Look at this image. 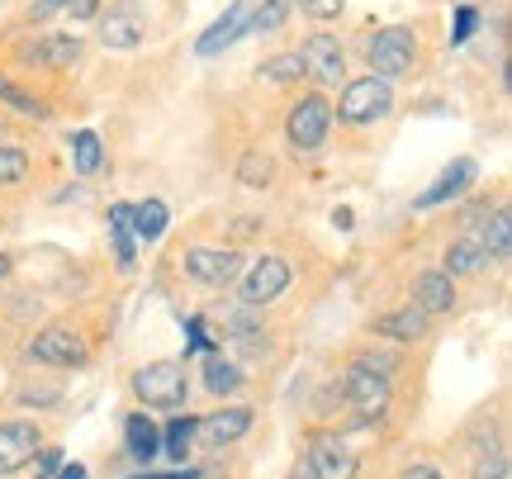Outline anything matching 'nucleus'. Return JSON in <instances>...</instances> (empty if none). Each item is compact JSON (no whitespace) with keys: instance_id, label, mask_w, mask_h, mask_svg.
<instances>
[{"instance_id":"obj_34","label":"nucleus","mask_w":512,"mask_h":479,"mask_svg":"<svg viewBox=\"0 0 512 479\" xmlns=\"http://www.w3.org/2000/svg\"><path fill=\"white\" fill-rule=\"evenodd\" d=\"M351 366L375 370V375H384V380H394V375H399V356H394V351H380V347H366V351L351 356Z\"/></svg>"},{"instance_id":"obj_13","label":"nucleus","mask_w":512,"mask_h":479,"mask_svg":"<svg viewBox=\"0 0 512 479\" xmlns=\"http://www.w3.org/2000/svg\"><path fill=\"white\" fill-rule=\"evenodd\" d=\"M38 446H43V427H38L34 418H10V423H0V475L29 470L38 456Z\"/></svg>"},{"instance_id":"obj_22","label":"nucleus","mask_w":512,"mask_h":479,"mask_svg":"<svg viewBox=\"0 0 512 479\" xmlns=\"http://www.w3.org/2000/svg\"><path fill=\"white\" fill-rule=\"evenodd\" d=\"M475 238H479V247H484L494 261H508L512 257V209H508V200L494 204V214L475 228Z\"/></svg>"},{"instance_id":"obj_28","label":"nucleus","mask_w":512,"mask_h":479,"mask_svg":"<svg viewBox=\"0 0 512 479\" xmlns=\"http://www.w3.org/2000/svg\"><path fill=\"white\" fill-rule=\"evenodd\" d=\"M72 162L81 176H95V171L105 166V143H100V133H91V129L72 133Z\"/></svg>"},{"instance_id":"obj_27","label":"nucleus","mask_w":512,"mask_h":479,"mask_svg":"<svg viewBox=\"0 0 512 479\" xmlns=\"http://www.w3.org/2000/svg\"><path fill=\"white\" fill-rule=\"evenodd\" d=\"M256 76L266 81V86H299L304 81V62H299V53H275V57H266L261 67H256Z\"/></svg>"},{"instance_id":"obj_43","label":"nucleus","mask_w":512,"mask_h":479,"mask_svg":"<svg viewBox=\"0 0 512 479\" xmlns=\"http://www.w3.org/2000/svg\"><path fill=\"white\" fill-rule=\"evenodd\" d=\"M399 479H446V475H441L437 465H427V461H418V465H408V470H403V475H399Z\"/></svg>"},{"instance_id":"obj_3","label":"nucleus","mask_w":512,"mask_h":479,"mask_svg":"<svg viewBox=\"0 0 512 479\" xmlns=\"http://www.w3.org/2000/svg\"><path fill=\"white\" fill-rule=\"evenodd\" d=\"M133 399L138 408H185L190 404V370L185 361H147L133 370Z\"/></svg>"},{"instance_id":"obj_36","label":"nucleus","mask_w":512,"mask_h":479,"mask_svg":"<svg viewBox=\"0 0 512 479\" xmlns=\"http://www.w3.org/2000/svg\"><path fill=\"white\" fill-rule=\"evenodd\" d=\"M15 399L24 408H57V404H62V389H57V385H19Z\"/></svg>"},{"instance_id":"obj_29","label":"nucleus","mask_w":512,"mask_h":479,"mask_svg":"<svg viewBox=\"0 0 512 479\" xmlns=\"http://www.w3.org/2000/svg\"><path fill=\"white\" fill-rule=\"evenodd\" d=\"M166 223H171V214H166V204H162V200L133 204V233H138L143 242H157V238H162Z\"/></svg>"},{"instance_id":"obj_44","label":"nucleus","mask_w":512,"mask_h":479,"mask_svg":"<svg viewBox=\"0 0 512 479\" xmlns=\"http://www.w3.org/2000/svg\"><path fill=\"white\" fill-rule=\"evenodd\" d=\"M128 479H200V470H143V475H128Z\"/></svg>"},{"instance_id":"obj_25","label":"nucleus","mask_w":512,"mask_h":479,"mask_svg":"<svg viewBox=\"0 0 512 479\" xmlns=\"http://www.w3.org/2000/svg\"><path fill=\"white\" fill-rule=\"evenodd\" d=\"M275 181V157L266 148H242L238 152V185L247 190H266Z\"/></svg>"},{"instance_id":"obj_24","label":"nucleus","mask_w":512,"mask_h":479,"mask_svg":"<svg viewBox=\"0 0 512 479\" xmlns=\"http://www.w3.org/2000/svg\"><path fill=\"white\" fill-rule=\"evenodd\" d=\"M195 427H200L195 413H181V418H171V423L162 427V461L185 465V456L195 451Z\"/></svg>"},{"instance_id":"obj_37","label":"nucleus","mask_w":512,"mask_h":479,"mask_svg":"<svg viewBox=\"0 0 512 479\" xmlns=\"http://www.w3.org/2000/svg\"><path fill=\"white\" fill-rule=\"evenodd\" d=\"M479 29V10L475 5H456V19H451V48H465Z\"/></svg>"},{"instance_id":"obj_35","label":"nucleus","mask_w":512,"mask_h":479,"mask_svg":"<svg viewBox=\"0 0 512 479\" xmlns=\"http://www.w3.org/2000/svg\"><path fill=\"white\" fill-rule=\"evenodd\" d=\"M470 479H512V461L508 451L498 446V451H479L475 470H470Z\"/></svg>"},{"instance_id":"obj_32","label":"nucleus","mask_w":512,"mask_h":479,"mask_svg":"<svg viewBox=\"0 0 512 479\" xmlns=\"http://www.w3.org/2000/svg\"><path fill=\"white\" fill-rule=\"evenodd\" d=\"M228 342H233V361H266V356H271V337H266V328L238 332V337H228Z\"/></svg>"},{"instance_id":"obj_17","label":"nucleus","mask_w":512,"mask_h":479,"mask_svg":"<svg viewBox=\"0 0 512 479\" xmlns=\"http://www.w3.org/2000/svg\"><path fill=\"white\" fill-rule=\"evenodd\" d=\"M479 181V166H475V157H456V162L441 171L437 181L422 190L418 200H413V209H437V204H451V200H460L470 185Z\"/></svg>"},{"instance_id":"obj_20","label":"nucleus","mask_w":512,"mask_h":479,"mask_svg":"<svg viewBox=\"0 0 512 479\" xmlns=\"http://www.w3.org/2000/svg\"><path fill=\"white\" fill-rule=\"evenodd\" d=\"M494 266V257L479 247V238L475 233H460L451 247H446V257H441V271L451 280H470V276H484Z\"/></svg>"},{"instance_id":"obj_38","label":"nucleus","mask_w":512,"mask_h":479,"mask_svg":"<svg viewBox=\"0 0 512 479\" xmlns=\"http://www.w3.org/2000/svg\"><path fill=\"white\" fill-rule=\"evenodd\" d=\"M294 5H299V15L313 19V24H332V19L342 15L347 0H294Z\"/></svg>"},{"instance_id":"obj_49","label":"nucleus","mask_w":512,"mask_h":479,"mask_svg":"<svg viewBox=\"0 0 512 479\" xmlns=\"http://www.w3.org/2000/svg\"><path fill=\"white\" fill-rule=\"evenodd\" d=\"M5 133H10V114H0V143H5Z\"/></svg>"},{"instance_id":"obj_4","label":"nucleus","mask_w":512,"mask_h":479,"mask_svg":"<svg viewBox=\"0 0 512 479\" xmlns=\"http://www.w3.org/2000/svg\"><path fill=\"white\" fill-rule=\"evenodd\" d=\"M332 133V100L323 91H304L285 110V143L294 157H313Z\"/></svg>"},{"instance_id":"obj_7","label":"nucleus","mask_w":512,"mask_h":479,"mask_svg":"<svg viewBox=\"0 0 512 479\" xmlns=\"http://www.w3.org/2000/svg\"><path fill=\"white\" fill-rule=\"evenodd\" d=\"M299 461L309 465L313 479H356L361 475V456L351 451V442L337 432V427H318L309 432V442H304V456Z\"/></svg>"},{"instance_id":"obj_48","label":"nucleus","mask_w":512,"mask_h":479,"mask_svg":"<svg viewBox=\"0 0 512 479\" xmlns=\"http://www.w3.org/2000/svg\"><path fill=\"white\" fill-rule=\"evenodd\" d=\"M290 479H313V475H309V465L299 461V465H294V470H290Z\"/></svg>"},{"instance_id":"obj_47","label":"nucleus","mask_w":512,"mask_h":479,"mask_svg":"<svg viewBox=\"0 0 512 479\" xmlns=\"http://www.w3.org/2000/svg\"><path fill=\"white\" fill-rule=\"evenodd\" d=\"M10 271H15V257H10V252H0V280L10 276Z\"/></svg>"},{"instance_id":"obj_41","label":"nucleus","mask_w":512,"mask_h":479,"mask_svg":"<svg viewBox=\"0 0 512 479\" xmlns=\"http://www.w3.org/2000/svg\"><path fill=\"white\" fill-rule=\"evenodd\" d=\"M100 5H105V0H67L62 10H67L76 24H86V19H100Z\"/></svg>"},{"instance_id":"obj_16","label":"nucleus","mask_w":512,"mask_h":479,"mask_svg":"<svg viewBox=\"0 0 512 479\" xmlns=\"http://www.w3.org/2000/svg\"><path fill=\"white\" fill-rule=\"evenodd\" d=\"M247 15H252V0H233L200 38H195V57H219L223 48H233L238 38H247Z\"/></svg>"},{"instance_id":"obj_9","label":"nucleus","mask_w":512,"mask_h":479,"mask_svg":"<svg viewBox=\"0 0 512 479\" xmlns=\"http://www.w3.org/2000/svg\"><path fill=\"white\" fill-rule=\"evenodd\" d=\"M389 394H394V380H384L375 370H361V366H347L342 375V389H337V399L356 413V423L370 427L380 423V413L389 408Z\"/></svg>"},{"instance_id":"obj_33","label":"nucleus","mask_w":512,"mask_h":479,"mask_svg":"<svg viewBox=\"0 0 512 479\" xmlns=\"http://www.w3.org/2000/svg\"><path fill=\"white\" fill-rule=\"evenodd\" d=\"M181 323H185V361H190L195 351H204V356H209V351H219V342L209 337V323H204V314H190V318H181Z\"/></svg>"},{"instance_id":"obj_8","label":"nucleus","mask_w":512,"mask_h":479,"mask_svg":"<svg viewBox=\"0 0 512 479\" xmlns=\"http://www.w3.org/2000/svg\"><path fill=\"white\" fill-rule=\"evenodd\" d=\"M24 356L34 361V366H53V370H76L91 361V347H86V337L72 328V323H48V328H38L29 337V347Z\"/></svg>"},{"instance_id":"obj_26","label":"nucleus","mask_w":512,"mask_h":479,"mask_svg":"<svg viewBox=\"0 0 512 479\" xmlns=\"http://www.w3.org/2000/svg\"><path fill=\"white\" fill-rule=\"evenodd\" d=\"M290 15H294V0H261V5H252V15H247V38L285 29Z\"/></svg>"},{"instance_id":"obj_39","label":"nucleus","mask_w":512,"mask_h":479,"mask_svg":"<svg viewBox=\"0 0 512 479\" xmlns=\"http://www.w3.org/2000/svg\"><path fill=\"white\" fill-rule=\"evenodd\" d=\"M62 456H67L62 446H38V456H34V461H38V479H53L57 470L67 465V461H62Z\"/></svg>"},{"instance_id":"obj_42","label":"nucleus","mask_w":512,"mask_h":479,"mask_svg":"<svg viewBox=\"0 0 512 479\" xmlns=\"http://www.w3.org/2000/svg\"><path fill=\"white\" fill-rule=\"evenodd\" d=\"M62 5H67V0H34V5L24 10V24H43V19H53Z\"/></svg>"},{"instance_id":"obj_21","label":"nucleus","mask_w":512,"mask_h":479,"mask_svg":"<svg viewBox=\"0 0 512 479\" xmlns=\"http://www.w3.org/2000/svg\"><path fill=\"white\" fill-rule=\"evenodd\" d=\"M200 385L214 394V399H233L247 389V370L233 361V356H223V351H209L200 366Z\"/></svg>"},{"instance_id":"obj_15","label":"nucleus","mask_w":512,"mask_h":479,"mask_svg":"<svg viewBox=\"0 0 512 479\" xmlns=\"http://www.w3.org/2000/svg\"><path fill=\"white\" fill-rule=\"evenodd\" d=\"M124 456L143 470H152V461H162V427H157V418H147V408L124 413Z\"/></svg>"},{"instance_id":"obj_10","label":"nucleus","mask_w":512,"mask_h":479,"mask_svg":"<svg viewBox=\"0 0 512 479\" xmlns=\"http://www.w3.org/2000/svg\"><path fill=\"white\" fill-rule=\"evenodd\" d=\"M181 271L195 285H209V290H228L238 285V276L247 271L238 247H185L181 252Z\"/></svg>"},{"instance_id":"obj_45","label":"nucleus","mask_w":512,"mask_h":479,"mask_svg":"<svg viewBox=\"0 0 512 479\" xmlns=\"http://www.w3.org/2000/svg\"><path fill=\"white\" fill-rule=\"evenodd\" d=\"M53 479H91V470H86L81 461H72V465H62V470H57Z\"/></svg>"},{"instance_id":"obj_5","label":"nucleus","mask_w":512,"mask_h":479,"mask_svg":"<svg viewBox=\"0 0 512 479\" xmlns=\"http://www.w3.org/2000/svg\"><path fill=\"white\" fill-rule=\"evenodd\" d=\"M294 53L304 62V81H313L323 95L347 86V43L332 34V29H313Z\"/></svg>"},{"instance_id":"obj_46","label":"nucleus","mask_w":512,"mask_h":479,"mask_svg":"<svg viewBox=\"0 0 512 479\" xmlns=\"http://www.w3.org/2000/svg\"><path fill=\"white\" fill-rule=\"evenodd\" d=\"M332 223H337V228H351V209H332Z\"/></svg>"},{"instance_id":"obj_6","label":"nucleus","mask_w":512,"mask_h":479,"mask_svg":"<svg viewBox=\"0 0 512 479\" xmlns=\"http://www.w3.org/2000/svg\"><path fill=\"white\" fill-rule=\"evenodd\" d=\"M86 57V38L72 29H53V34H34L15 43V62L29 72H72Z\"/></svg>"},{"instance_id":"obj_14","label":"nucleus","mask_w":512,"mask_h":479,"mask_svg":"<svg viewBox=\"0 0 512 479\" xmlns=\"http://www.w3.org/2000/svg\"><path fill=\"white\" fill-rule=\"evenodd\" d=\"M143 38H147V19L133 0L114 5L110 15H100V43H105L110 53H133Z\"/></svg>"},{"instance_id":"obj_1","label":"nucleus","mask_w":512,"mask_h":479,"mask_svg":"<svg viewBox=\"0 0 512 479\" xmlns=\"http://www.w3.org/2000/svg\"><path fill=\"white\" fill-rule=\"evenodd\" d=\"M384 114H394V86L380 76H347V86L337 91L332 105V124H347V129H370L380 124Z\"/></svg>"},{"instance_id":"obj_11","label":"nucleus","mask_w":512,"mask_h":479,"mask_svg":"<svg viewBox=\"0 0 512 479\" xmlns=\"http://www.w3.org/2000/svg\"><path fill=\"white\" fill-rule=\"evenodd\" d=\"M290 261L285 257H256L247 261V271L238 276V304H252V309H266V304H275V299L290 290Z\"/></svg>"},{"instance_id":"obj_40","label":"nucleus","mask_w":512,"mask_h":479,"mask_svg":"<svg viewBox=\"0 0 512 479\" xmlns=\"http://www.w3.org/2000/svg\"><path fill=\"white\" fill-rule=\"evenodd\" d=\"M266 223H261V214H238V219L228 223V238L233 242H247V238H256Z\"/></svg>"},{"instance_id":"obj_18","label":"nucleus","mask_w":512,"mask_h":479,"mask_svg":"<svg viewBox=\"0 0 512 479\" xmlns=\"http://www.w3.org/2000/svg\"><path fill=\"white\" fill-rule=\"evenodd\" d=\"M427 328H432V318L422 314L418 304H399V309H389V314L370 318V332L384 337V342H394V347H408V342L427 337Z\"/></svg>"},{"instance_id":"obj_2","label":"nucleus","mask_w":512,"mask_h":479,"mask_svg":"<svg viewBox=\"0 0 512 479\" xmlns=\"http://www.w3.org/2000/svg\"><path fill=\"white\" fill-rule=\"evenodd\" d=\"M361 57H366L370 76L380 81H403V76L418 67V29L413 24H389V29H375V34L361 43Z\"/></svg>"},{"instance_id":"obj_12","label":"nucleus","mask_w":512,"mask_h":479,"mask_svg":"<svg viewBox=\"0 0 512 479\" xmlns=\"http://www.w3.org/2000/svg\"><path fill=\"white\" fill-rule=\"evenodd\" d=\"M252 423H256V408L223 404V408H214V413H204V418H200V427H195V442L209 446V451H223V446L242 442V437L252 432Z\"/></svg>"},{"instance_id":"obj_19","label":"nucleus","mask_w":512,"mask_h":479,"mask_svg":"<svg viewBox=\"0 0 512 479\" xmlns=\"http://www.w3.org/2000/svg\"><path fill=\"white\" fill-rule=\"evenodd\" d=\"M413 304H418L427 318H437V314H451L460 304L456 295V280L446 276L441 266H427V271H418L413 276Z\"/></svg>"},{"instance_id":"obj_30","label":"nucleus","mask_w":512,"mask_h":479,"mask_svg":"<svg viewBox=\"0 0 512 479\" xmlns=\"http://www.w3.org/2000/svg\"><path fill=\"white\" fill-rule=\"evenodd\" d=\"M34 171V152L24 143H0V185H19Z\"/></svg>"},{"instance_id":"obj_23","label":"nucleus","mask_w":512,"mask_h":479,"mask_svg":"<svg viewBox=\"0 0 512 479\" xmlns=\"http://www.w3.org/2000/svg\"><path fill=\"white\" fill-rule=\"evenodd\" d=\"M0 105H5V110H15V114H24V119H34V124H48V119H53V105H48L43 95L24 91L15 76H5V72H0Z\"/></svg>"},{"instance_id":"obj_31","label":"nucleus","mask_w":512,"mask_h":479,"mask_svg":"<svg viewBox=\"0 0 512 479\" xmlns=\"http://www.w3.org/2000/svg\"><path fill=\"white\" fill-rule=\"evenodd\" d=\"M223 318V332L228 337H238V332H256L261 323H266V309H252V304H228V309H219Z\"/></svg>"}]
</instances>
